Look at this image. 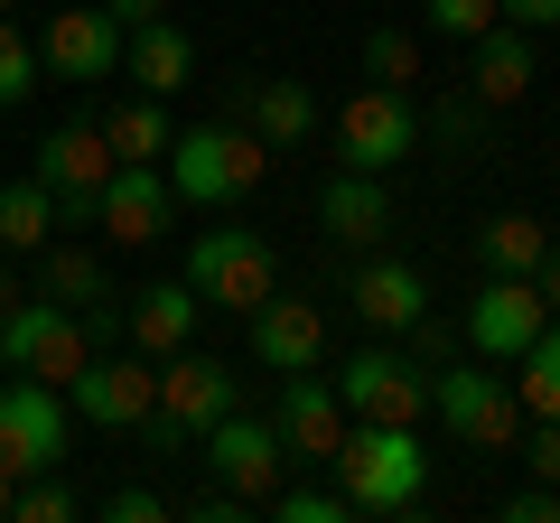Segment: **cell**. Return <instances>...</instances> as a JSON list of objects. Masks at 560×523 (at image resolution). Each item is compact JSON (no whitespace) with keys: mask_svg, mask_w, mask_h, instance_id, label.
<instances>
[{"mask_svg":"<svg viewBox=\"0 0 560 523\" xmlns=\"http://www.w3.org/2000/svg\"><path fill=\"white\" fill-rule=\"evenodd\" d=\"M327 477L346 486V504H355V514H401V504H420V486H430L420 421H346Z\"/></svg>","mask_w":560,"mask_h":523,"instance_id":"cell-1","label":"cell"},{"mask_svg":"<svg viewBox=\"0 0 560 523\" xmlns=\"http://www.w3.org/2000/svg\"><path fill=\"white\" fill-rule=\"evenodd\" d=\"M234 403H243L234 364H224V356H197V346H178V356H160V403H150L140 440H150V458H178V449H197Z\"/></svg>","mask_w":560,"mask_h":523,"instance_id":"cell-2","label":"cell"},{"mask_svg":"<svg viewBox=\"0 0 560 523\" xmlns=\"http://www.w3.org/2000/svg\"><path fill=\"white\" fill-rule=\"evenodd\" d=\"M430 411H440L448 440L467 449H514L523 440V403H514V374L495 356H448L430 364Z\"/></svg>","mask_w":560,"mask_h":523,"instance_id":"cell-3","label":"cell"},{"mask_svg":"<svg viewBox=\"0 0 560 523\" xmlns=\"http://www.w3.org/2000/svg\"><path fill=\"white\" fill-rule=\"evenodd\" d=\"M271 168V150L243 131V121H197L168 141V197L178 206H243Z\"/></svg>","mask_w":560,"mask_h":523,"instance_id":"cell-4","label":"cell"},{"mask_svg":"<svg viewBox=\"0 0 560 523\" xmlns=\"http://www.w3.org/2000/svg\"><path fill=\"white\" fill-rule=\"evenodd\" d=\"M84 356H94V337H84V318L66 300H47V290H28V300L0 309V374H28V383H75Z\"/></svg>","mask_w":560,"mask_h":523,"instance_id":"cell-5","label":"cell"},{"mask_svg":"<svg viewBox=\"0 0 560 523\" xmlns=\"http://www.w3.org/2000/svg\"><path fill=\"white\" fill-rule=\"evenodd\" d=\"M187 290H197L206 309H261L280 290V253H271V234H243V224H215V234H197L187 243V271H178Z\"/></svg>","mask_w":560,"mask_h":523,"instance_id":"cell-6","label":"cell"},{"mask_svg":"<svg viewBox=\"0 0 560 523\" xmlns=\"http://www.w3.org/2000/svg\"><path fill=\"white\" fill-rule=\"evenodd\" d=\"M411 150H420L411 84H364V94H346V113H337V168L393 178V168L411 160Z\"/></svg>","mask_w":560,"mask_h":523,"instance_id":"cell-7","label":"cell"},{"mask_svg":"<svg viewBox=\"0 0 560 523\" xmlns=\"http://www.w3.org/2000/svg\"><path fill=\"white\" fill-rule=\"evenodd\" d=\"M28 168H38L47 197H57V234H94V197H103V178H113V141H103V121H57Z\"/></svg>","mask_w":560,"mask_h":523,"instance_id":"cell-8","label":"cell"},{"mask_svg":"<svg viewBox=\"0 0 560 523\" xmlns=\"http://www.w3.org/2000/svg\"><path fill=\"white\" fill-rule=\"evenodd\" d=\"M66 393L57 383H28L10 374L0 383V477L20 486V477H47V467H66Z\"/></svg>","mask_w":560,"mask_h":523,"instance_id":"cell-9","label":"cell"},{"mask_svg":"<svg viewBox=\"0 0 560 523\" xmlns=\"http://www.w3.org/2000/svg\"><path fill=\"white\" fill-rule=\"evenodd\" d=\"M150 403H160V364L140 356H113V346H94V356H84V374L66 383V411H75V421H94V430H140L150 421Z\"/></svg>","mask_w":560,"mask_h":523,"instance_id":"cell-10","label":"cell"},{"mask_svg":"<svg viewBox=\"0 0 560 523\" xmlns=\"http://www.w3.org/2000/svg\"><path fill=\"white\" fill-rule=\"evenodd\" d=\"M337 403H346V421H420L430 411V374H420L401 346H355V356L337 364Z\"/></svg>","mask_w":560,"mask_h":523,"instance_id":"cell-11","label":"cell"},{"mask_svg":"<svg viewBox=\"0 0 560 523\" xmlns=\"http://www.w3.org/2000/svg\"><path fill=\"white\" fill-rule=\"evenodd\" d=\"M197 449H206V467H215V486H224V496H243L253 514L271 504V486L290 477V449H280V430H271V421H253L243 403L224 411V421L206 430Z\"/></svg>","mask_w":560,"mask_h":523,"instance_id":"cell-12","label":"cell"},{"mask_svg":"<svg viewBox=\"0 0 560 523\" xmlns=\"http://www.w3.org/2000/svg\"><path fill=\"white\" fill-rule=\"evenodd\" d=\"M541 290H533V271H486L477 281V300H467V356H495V364H514L523 346L541 337Z\"/></svg>","mask_w":560,"mask_h":523,"instance_id":"cell-13","label":"cell"},{"mask_svg":"<svg viewBox=\"0 0 560 523\" xmlns=\"http://www.w3.org/2000/svg\"><path fill=\"white\" fill-rule=\"evenodd\" d=\"M38 66H47V84H103V75H121V28L103 20V0H84V10H47Z\"/></svg>","mask_w":560,"mask_h":523,"instance_id":"cell-14","label":"cell"},{"mask_svg":"<svg viewBox=\"0 0 560 523\" xmlns=\"http://www.w3.org/2000/svg\"><path fill=\"white\" fill-rule=\"evenodd\" d=\"M243 346H253V364H271V374H308V364H327V309L271 290L261 309H243Z\"/></svg>","mask_w":560,"mask_h":523,"instance_id":"cell-15","label":"cell"},{"mask_svg":"<svg viewBox=\"0 0 560 523\" xmlns=\"http://www.w3.org/2000/svg\"><path fill=\"white\" fill-rule=\"evenodd\" d=\"M420 309H430V281H420V262H401V253H364L355 271H346V318L374 327V337H401Z\"/></svg>","mask_w":560,"mask_h":523,"instance_id":"cell-16","label":"cell"},{"mask_svg":"<svg viewBox=\"0 0 560 523\" xmlns=\"http://www.w3.org/2000/svg\"><path fill=\"white\" fill-rule=\"evenodd\" d=\"M94 234L103 243H160L168 234V168L160 160H113L94 197Z\"/></svg>","mask_w":560,"mask_h":523,"instance_id":"cell-17","label":"cell"},{"mask_svg":"<svg viewBox=\"0 0 560 523\" xmlns=\"http://www.w3.org/2000/svg\"><path fill=\"white\" fill-rule=\"evenodd\" d=\"M271 430H280V449H290V467H327V458H337V440H346L337 383H318V364H308V374H290V383H280Z\"/></svg>","mask_w":560,"mask_h":523,"instance_id":"cell-18","label":"cell"},{"mask_svg":"<svg viewBox=\"0 0 560 523\" xmlns=\"http://www.w3.org/2000/svg\"><path fill=\"white\" fill-rule=\"evenodd\" d=\"M234 121L253 131L261 150H300L308 131H318V84H300V75H253V84H234Z\"/></svg>","mask_w":560,"mask_h":523,"instance_id":"cell-19","label":"cell"},{"mask_svg":"<svg viewBox=\"0 0 560 523\" xmlns=\"http://www.w3.org/2000/svg\"><path fill=\"white\" fill-rule=\"evenodd\" d=\"M318 234L346 243V253H374V243L393 234V187L364 178V168H337V178L318 187Z\"/></svg>","mask_w":560,"mask_h":523,"instance_id":"cell-20","label":"cell"},{"mask_svg":"<svg viewBox=\"0 0 560 523\" xmlns=\"http://www.w3.org/2000/svg\"><path fill=\"white\" fill-rule=\"evenodd\" d=\"M533 75H541V57H533V28H514V20H495L486 38H467V94L477 103H523L533 94Z\"/></svg>","mask_w":560,"mask_h":523,"instance_id":"cell-21","label":"cell"},{"mask_svg":"<svg viewBox=\"0 0 560 523\" xmlns=\"http://www.w3.org/2000/svg\"><path fill=\"white\" fill-rule=\"evenodd\" d=\"M197 318H206V300L187 281H150L140 300H121V346H140V356L160 364V356H178L197 337Z\"/></svg>","mask_w":560,"mask_h":523,"instance_id":"cell-22","label":"cell"},{"mask_svg":"<svg viewBox=\"0 0 560 523\" xmlns=\"http://www.w3.org/2000/svg\"><path fill=\"white\" fill-rule=\"evenodd\" d=\"M121 75H131V94H187L197 84V38H187L178 20H150L121 38Z\"/></svg>","mask_w":560,"mask_h":523,"instance_id":"cell-23","label":"cell"},{"mask_svg":"<svg viewBox=\"0 0 560 523\" xmlns=\"http://www.w3.org/2000/svg\"><path fill=\"white\" fill-rule=\"evenodd\" d=\"M38 290H47V300H66V309H103V300H121L94 243H47V253H38Z\"/></svg>","mask_w":560,"mask_h":523,"instance_id":"cell-24","label":"cell"},{"mask_svg":"<svg viewBox=\"0 0 560 523\" xmlns=\"http://www.w3.org/2000/svg\"><path fill=\"white\" fill-rule=\"evenodd\" d=\"M57 243V197H47V178L28 168V178L0 187V253H47Z\"/></svg>","mask_w":560,"mask_h":523,"instance_id":"cell-25","label":"cell"},{"mask_svg":"<svg viewBox=\"0 0 560 523\" xmlns=\"http://www.w3.org/2000/svg\"><path fill=\"white\" fill-rule=\"evenodd\" d=\"M103 141H113V160H168V94H131L103 113Z\"/></svg>","mask_w":560,"mask_h":523,"instance_id":"cell-26","label":"cell"},{"mask_svg":"<svg viewBox=\"0 0 560 523\" xmlns=\"http://www.w3.org/2000/svg\"><path fill=\"white\" fill-rule=\"evenodd\" d=\"M514 403L523 421H560V318H541V337L514 356Z\"/></svg>","mask_w":560,"mask_h":523,"instance_id":"cell-27","label":"cell"},{"mask_svg":"<svg viewBox=\"0 0 560 523\" xmlns=\"http://www.w3.org/2000/svg\"><path fill=\"white\" fill-rule=\"evenodd\" d=\"M467 243H477V262H486V271H541V253H551L541 216H486Z\"/></svg>","mask_w":560,"mask_h":523,"instance_id":"cell-28","label":"cell"},{"mask_svg":"<svg viewBox=\"0 0 560 523\" xmlns=\"http://www.w3.org/2000/svg\"><path fill=\"white\" fill-rule=\"evenodd\" d=\"M47 84V66H38V38H28L20 20H0V113H20L28 94Z\"/></svg>","mask_w":560,"mask_h":523,"instance_id":"cell-29","label":"cell"},{"mask_svg":"<svg viewBox=\"0 0 560 523\" xmlns=\"http://www.w3.org/2000/svg\"><path fill=\"white\" fill-rule=\"evenodd\" d=\"M364 84H420V38L411 28H364Z\"/></svg>","mask_w":560,"mask_h":523,"instance_id":"cell-30","label":"cell"},{"mask_svg":"<svg viewBox=\"0 0 560 523\" xmlns=\"http://www.w3.org/2000/svg\"><path fill=\"white\" fill-rule=\"evenodd\" d=\"M420 131H440L448 150H486V141H495V103H477V94H448L440 113L420 121Z\"/></svg>","mask_w":560,"mask_h":523,"instance_id":"cell-31","label":"cell"},{"mask_svg":"<svg viewBox=\"0 0 560 523\" xmlns=\"http://www.w3.org/2000/svg\"><path fill=\"white\" fill-rule=\"evenodd\" d=\"M261 514H280V523H355V504H346V486H271Z\"/></svg>","mask_w":560,"mask_h":523,"instance_id":"cell-32","label":"cell"},{"mask_svg":"<svg viewBox=\"0 0 560 523\" xmlns=\"http://www.w3.org/2000/svg\"><path fill=\"white\" fill-rule=\"evenodd\" d=\"M66 514H84V496L47 467V477H20V496H10V523H66Z\"/></svg>","mask_w":560,"mask_h":523,"instance_id":"cell-33","label":"cell"},{"mask_svg":"<svg viewBox=\"0 0 560 523\" xmlns=\"http://www.w3.org/2000/svg\"><path fill=\"white\" fill-rule=\"evenodd\" d=\"M504 20V10H495V0H420V28H430V38H486V28H495Z\"/></svg>","mask_w":560,"mask_h":523,"instance_id":"cell-34","label":"cell"},{"mask_svg":"<svg viewBox=\"0 0 560 523\" xmlns=\"http://www.w3.org/2000/svg\"><path fill=\"white\" fill-rule=\"evenodd\" d=\"M94 514H103V523H160V514H168V496H160V486H113Z\"/></svg>","mask_w":560,"mask_h":523,"instance_id":"cell-35","label":"cell"},{"mask_svg":"<svg viewBox=\"0 0 560 523\" xmlns=\"http://www.w3.org/2000/svg\"><path fill=\"white\" fill-rule=\"evenodd\" d=\"M514 449H523V467H533L541 486H560V421H523Z\"/></svg>","mask_w":560,"mask_h":523,"instance_id":"cell-36","label":"cell"},{"mask_svg":"<svg viewBox=\"0 0 560 523\" xmlns=\"http://www.w3.org/2000/svg\"><path fill=\"white\" fill-rule=\"evenodd\" d=\"M504 523H560V486H523V496H504Z\"/></svg>","mask_w":560,"mask_h":523,"instance_id":"cell-37","label":"cell"},{"mask_svg":"<svg viewBox=\"0 0 560 523\" xmlns=\"http://www.w3.org/2000/svg\"><path fill=\"white\" fill-rule=\"evenodd\" d=\"M103 20L131 38V28H150V20H168V0H103Z\"/></svg>","mask_w":560,"mask_h":523,"instance_id":"cell-38","label":"cell"},{"mask_svg":"<svg viewBox=\"0 0 560 523\" xmlns=\"http://www.w3.org/2000/svg\"><path fill=\"white\" fill-rule=\"evenodd\" d=\"M495 10L514 28H533V38H541V28H560V0H495Z\"/></svg>","mask_w":560,"mask_h":523,"instance_id":"cell-39","label":"cell"},{"mask_svg":"<svg viewBox=\"0 0 560 523\" xmlns=\"http://www.w3.org/2000/svg\"><path fill=\"white\" fill-rule=\"evenodd\" d=\"M533 290H541V309H551V318H560V243H551V253H541V271H533Z\"/></svg>","mask_w":560,"mask_h":523,"instance_id":"cell-40","label":"cell"},{"mask_svg":"<svg viewBox=\"0 0 560 523\" xmlns=\"http://www.w3.org/2000/svg\"><path fill=\"white\" fill-rule=\"evenodd\" d=\"M10 300H20V281H10V253H0V309H10Z\"/></svg>","mask_w":560,"mask_h":523,"instance_id":"cell-41","label":"cell"},{"mask_svg":"<svg viewBox=\"0 0 560 523\" xmlns=\"http://www.w3.org/2000/svg\"><path fill=\"white\" fill-rule=\"evenodd\" d=\"M10 496H20V486H10V477H0V523H10Z\"/></svg>","mask_w":560,"mask_h":523,"instance_id":"cell-42","label":"cell"},{"mask_svg":"<svg viewBox=\"0 0 560 523\" xmlns=\"http://www.w3.org/2000/svg\"><path fill=\"white\" fill-rule=\"evenodd\" d=\"M10 10H20V0H0V20H10Z\"/></svg>","mask_w":560,"mask_h":523,"instance_id":"cell-43","label":"cell"}]
</instances>
